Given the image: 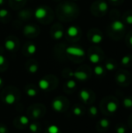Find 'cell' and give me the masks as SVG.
I'll list each match as a JSON object with an SVG mask.
<instances>
[{
  "label": "cell",
  "mask_w": 132,
  "mask_h": 133,
  "mask_svg": "<svg viewBox=\"0 0 132 133\" xmlns=\"http://www.w3.org/2000/svg\"><path fill=\"white\" fill-rule=\"evenodd\" d=\"M108 33L112 39L119 41L122 39L126 34V25L120 19L112 20L109 25Z\"/></svg>",
  "instance_id": "6da1fadb"
},
{
  "label": "cell",
  "mask_w": 132,
  "mask_h": 133,
  "mask_svg": "<svg viewBox=\"0 0 132 133\" xmlns=\"http://www.w3.org/2000/svg\"><path fill=\"white\" fill-rule=\"evenodd\" d=\"M93 8L94 9L93 13H96V15L99 16H102L107 12L109 6L106 1L99 0L93 5Z\"/></svg>",
  "instance_id": "7a4b0ae2"
},
{
  "label": "cell",
  "mask_w": 132,
  "mask_h": 133,
  "mask_svg": "<svg viewBox=\"0 0 132 133\" xmlns=\"http://www.w3.org/2000/svg\"><path fill=\"white\" fill-rule=\"evenodd\" d=\"M89 41L95 44H100L103 41V34L98 30H93L90 32V35L89 36Z\"/></svg>",
  "instance_id": "3957f363"
},
{
  "label": "cell",
  "mask_w": 132,
  "mask_h": 133,
  "mask_svg": "<svg viewBox=\"0 0 132 133\" xmlns=\"http://www.w3.org/2000/svg\"><path fill=\"white\" fill-rule=\"evenodd\" d=\"M65 51L68 55L77 56V57H84L85 55H86V52L83 50V48H79V47H75V46L68 47L65 49Z\"/></svg>",
  "instance_id": "277c9868"
},
{
  "label": "cell",
  "mask_w": 132,
  "mask_h": 133,
  "mask_svg": "<svg viewBox=\"0 0 132 133\" xmlns=\"http://www.w3.org/2000/svg\"><path fill=\"white\" fill-rule=\"evenodd\" d=\"M129 73H128L126 71L122 70L117 72V76H116V81L117 82V83L123 85L128 83V79H129Z\"/></svg>",
  "instance_id": "5b68a950"
},
{
  "label": "cell",
  "mask_w": 132,
  "mask_h": 133,
  "mask_svg": "<svg viewBox=\"0 0 132 133\" xmlns=\"http://www.w3.org/2000/svg\"><path fill=\"white\" fill-rule=\"evenodd\" d=\"M102 52L100 51H93L89 55V59L93 64H98L102 60Z\"/></svg>",
  "instance_id": "8992f818"
},
{
  "label": "cell",
  "mask_w": 132,
  "mask_h": 133,
  "mask_svg": "<svg viewBox=\"0 0 132 133\" xmlns=\"http://www.w3.org/2000/svg\"><path fill=\"white\" fill-rule=\"evenodd\" d=\"M122 22L125 25L132 26V10H128L123 14Z\"/></svg>",
  "instance_id": "52a82bcc"
},
{
  "label": "cell",
  "mask_w": 132,
  "mask_h": 133,
  "mask_svg": "<svg viewBox=\"0 0 132 133\" xmlns=\"http://www.w3.org/2000/svg\"><path fill=\"white\" fill-rule=\"evenodd\" d=\"M47 16V10L44 7H38L34 12V16L37 19H42Z\"/></svg>",
  "instance_id": "ba28073f"
},
{
  "label": "cell",
  "mask_w": 132,
  "mask_h": 133,
  "mask_svg": "<svg viewBox=\"0 0 132 133\" xmlns=\"http://www.w3.org/2000/svg\"><path fill=\"white\" fill-rule=\"evenodd\" d=\"M121 63L124 67H130L132 65V55H126L122 57Z\"/></svg>",
  "instance_id": "9c48e42d"
},
{
  "label": "cell",
  "mask_w": 132,
  "mask_h": 133,
  "mask_svg": "<svg viewBox=\"0 0 132 133\" xmlns=\"http://www.w3.org/2000/svg\"><path fill=\"white\" fill-rule=\"evenodd\" d=\"M73 76H75L79 80H86L88 79V74L83 71H76L73 72Z\"/></svg>",
  "instance_id": "30bf717a"
},
{
  "label": "cell",
  "mask_w": 132,
  "mask_h": 133,
  "mask_svg": "<svg viewBox=\"0 0 132 133\" xmlns=\"http://www.w3.org/2000/svg\"><path fill=\"white\" fill-rule=\"evenodd\" d=\"M117 66V62L113 59H110L105 63V69L108 71H113L116 69Z\"/></svg>",
  "instance_id": "8fae6325"
},
{
  "label": "cell",
  "mask_w": 132,
  "mask_h": 133,
  "mask_svg": "<svg viewBox=\"0 0 132 133\" xmlns=\"http://www.w3.org/2000/svg\"><path fill=\"white\" fill-rule=\"evenodd\" d=\"M79 28L77 26H71L67 30L68 35L70 36V37H76L79 34Z\"/></svg>",
  "instance_id": "7c38bea8"
},
{
  "label": "cell",
  "mask_w": 132,
  "mask_h": 133,
  "mask_svg": "<svg viewBox=\"0 0 132 133\" xmlns=\"http://www.w3.org/2000/svg\"><path fill=\"white\" fill-rule=\"evenodd\" d=\"M52 107L54 111H61L63 108V103L59 99H55L52 103Z\"/></svg>",
  "instance_id": "4fadbf2b"
},
{
  "label": "cell",
  "mask_w": 132,
  "mask_h": 133,
  "mask_svg": "<svg viewBox=\"0 0 132 133\" xmlns=\"http://www.w3.org/2000/svg\"><path fill=\"white\" fill-rule=\"evenodd\" d=\"M15 47H16V44L14 42L13 40L12 39H7L5 41V48L6 50L11 51H13L15 49Z\"/></svg>",
  "instance_id": "5bb4252c"
},
{
  "label": "cell",
  "mask_w": 132,
  "mask_h": 133,
  "mask_svg": "<svg viewBox=\"0 0 132 133\" xmlns=\"http://www.w3.org/2000/svg\"><path fill=\"white\" fill-rule=\"evenodd\" d=\"M125 44L126 45L132 49V30L129 31L125 36Z\"/></svg>",
  "instance_id": "9a60e30c"
},
{
  "label": "cell",
  "mask_w": 132,
  "mask_h": 133,
  "mask_svg": "<svg viewBox=\"0 0 132 133\" xmlns=\"http://www.w3.org/2000/svg\"><path fill=\"white\" fill-rule=\"evenodd\" d=\"M39 87L41 89V90H47L49 88V86H50V83L47 80L44 79H42L39 81Z\"/></svg>",
  "instance_id": "2e32d148"
},
{
  "label": "cell",
  "mask_w": 132,
  "mask_h": 133,
  "mask_svg": "<svg viewBox=\"0 0 132 133\" xmlns=\"http://www.w3.org/2000/svg\"><path fill=\"white\" fill-rule=\"evenodd\" d=\"M23 31H24V34H25L28 35V34H31L35 33L36 28H35L33 25L29 24V25H27V26H26L24 27Z\"/></svg>",
  "instance_id": "e0dca14e"
},
{
  "label": "cell",
  "mask_w": 132,
  "mask_h": 133,
  "mask_svg": "<svg viewBox=\"0 0 132 133\" xmlns=\"http://www.w3.org/2000/svg\"><path fill=\"white\" fill-rule=\"evenodd\" d=\"M117 104L114 102H109L107 104V110L110 113H114L117 110Z\"/></svg>",
  "instance_id": "ac0fdd59"
},
{
  "label": "cell",
  "mask_w": 132,
  "mask_h": 133,
  "mask_svg": "<svg viewBox=\"0 0 132 133\" xmlns=\"http://www.w3.org/2000/svg\"><path fill=\"white\" fill-rule=\"evenodd\" d=\"M63 11L65 14H72L75 11V7L72 5H65L63 7Z\"/></svg>",
  "instance_id": "d6986e66"
},
{
  "label": "cell",
  "mask_w": 132,
  "mask_h": 133,
  "mask_svg": "<svg viewBox=\"0 0 132 133\" xmlns=\"http://www.w3.org/2000/svg\"><path fill=\"white\" fill-rule=\"evenodd\" d=\"M79 95H80L81 99H82L84 102H87L88 100L89 99V93L87 90H82L80 92Z\"/></svg>",
  "instance_id": "ffe728a7"
},
{
  "label": "cell",
  "mask_w": 132,
  "mask_h": 133,
  "mask_svg": "<svg viewBox=\"0 0 132 133\" xmlns=\"http://www.w3.org/2000/svg\"><path fill=\"white\" fill-rule=\"evenodd\" d=\"M104 68L101 65H96L95 68H94V72L96 76H102L104 74Z\"/></svg>",
  "instance_id": "44dd1931"
},
{
  "label": "cell",
  "mask_w": 132,
  "mask_h": 133,
  "mask_svg": "<svg viewBox=\"0 0 132 133\" xmlns=\"http://www.w3.org/2000/svg\"><path fill=\"white\" fill-rule=\"evenodd\" d=\"M15 101H16L15 96L13 94H8L5 97V102L8 104H14Z\"/></svg>",
  "instance_id": "7402d4cb"
},
{
  "label": "cell",
  "mask_w": 132,
  "mask_h": 133,
  "mask_svg": "<svg viewBox=\"0 0 132 133\" xmlns=\"http://www.w3.org/2000/svg\"><path fill=\"white\" fill-rule=\"evenodd\" d=\"M27 52L30 55H33L37 52V46L34 44H30L27 47Z\"/></svg>",
  "instance_id": "603a6c76"
},
{
  "label": "cell",
  "mask_w": 132,
  "mask_h": 133,
  "mask_svg": "<svg viewBox=\"0 0 132 133\" xmlns=\"http://www.w3.org/2000/svg\"><path fill=\"white\" fill-rule=\"evenodd\" d=\"M123 104L126 108H132V99L129 97H125L123 101Z\"/></svg>",
  "instance_id": "cb8c5ba5"
},
{
  "label": "cell",
  "mask_w": 132,
  "mask_h": 133,
  "mask_svg": "<svg viewBox=\"0 0 132 133\" xmlns=\"http://www.w3.org/2000/svg\"><path fill=\"white\" fill-rule=\"evenodd\" d=\"M63 35H64L63 31L61 30H57V31L54 32V38L55 40H60V39L62 38Z\"/></svg>",
  "instance_id": "d4e9b609"
},
{
  "label": "cell",
  "mask_w": 132,
  "mask_h": 133,
  "mask_svg": "<svg viewBox=\"0 0 132 133\" xmlns=\"http://www.w3.org/2000/svg\"><path fill=\"white\" fill-rule=\"evenodd\" d=\"M58 132H59L58 127L54 125H52L48 127V132L49 133H58Z\"/></svg>",
  "instance_id": "484cf974"
},
{
  "label": "cell",
  "mask_w": 132,
  "mask_h": 133,
  "mask_svg": "<svg viewBox=\"0 0 132 133\" xmlns=\"http://www.w3.org/2000/svg\"><path fill=\"white\" fill-rule=\"evenodd\" d=\"M100 125H101L103 128H107V127L110 125V122H109V120H107V119H106V118L101 119V120H100Z\"/></svg>",
  "instance_id": "4316f807"
},
{
  "label": "cell",
  "mask_w": 132,
  "mask_h": 133,
  "mask_svg": "<svg viewBox=\"0 0 132 133\" xmlns=\"http://www.w3.org/2000/svg\"><path fill=\"white\" fill-rule=\"evenodd\" d=\"M37 70H38V66L36 64H33L29 67V72L31 73H35L37 72Z\"/></svg>",
  "instance_id": "83f0119b"
},
{
  "label": "cell",
  "mask_w": 132,
  "mask_h": 133,
  "mask_svg": "<svg viewBox=\"0 0 132 133\" xmlns=\"http://www.w3.org/2000/svg\"><path fill=\"white\" fill-rule=\"evenodd\" d=\"M124 2V0H109V2L113 5H120Z\"/></svg>",
  "instance_id": "f1b7e54d"
},
{
  "label": "cell",
  "mask_w": 132,
  "mask_h": 133,
  "mask_svg": "<svg viewBox=\"0 0 132 133\" xmlns=\"http://www.w3.org/2000/svg\"><path fill=\"white\" fill-rule=\"evenodd\" d=\"M26 93H27V95L28 96L32 97H35L37 95V91L34 89H29V90H27Z\"/></svg>",
  "instance_id": "f546056e"
},
{
  "label": "cell",
  "mask_w": 132,
  "mask_h": 133,
  "mask_svg": "<svg viewBox=\"0 0 132 133\" xmlns=\"http://www.w3.org/2000/svg\"><path fill=\"white\" fill-rule=\"evenodd\" d=\"M9 12L5 9H0V18H4L8 15Z\"/></svg>",
  "instance_id": "4dcf8cb0"
},
{
  "label": "cell",
  "mask_w": 132,
  "mask_h": 133,
  "mask_svg": "<svg viewBox=\"0 0 132 133\" xmlns=\"http://www.w3.org/2000/svg\"><path fill=\"white\" fill-rule=\"evenodd\" d=\"M75 86H76V83L74 80H69L67 83V87L70 89H73L74 87H75Z\"/></svg>",
  "instance_id": "1f68e13d"
},
{
  "label": "cell",
  "mask_w": 132,
  "mask_h": 133,
  "mask_svg": "<svg viewBox=\"0 0 132 133\" xmlns=\"http://www.w3.org/2000/svg\"><path fill=\"white\" fill-rule=\"evenodd\" d=\"M89 112H90V114H91L92 115L96 116V115H97V113H98V111H97V108H96V107L93 106V107H91V108H89Z\"/></svg>",
  "instance_id": "d6a6232c"
},
{
  "label": "cell",
  "mask_w": 132,
  "mask_h": 133,
  "mask_svg": "<svg viewBox=\"0 0 132 133\" xmlns=\"http://www.w3.org/2000/svg\"><path fill=\"white\" fill-rule=\"evenodd\" d=\"M19 121L23 125H26V124L29 123V119L26 116H21L20 118H19Z\"/></svg>",
  "instance_id": "836d02e7"
},
{
  "label": "cell",
  "mask_w": 132,
  "mask_h": 133,
  "mask_svg": "<svg viewBox=\"0 0 132 133\" xmlns=\"http://www.w3.org/2000/svg\"><path fill=\"white\" fill-rule=\"evenodd\" d=\"M73 113H74L75 115L79 116V115H82V111H81V109H80L79 108H75L74 110H73Z\"/></svg>",
  "instance_id": "e575fe53"
},
{
  "label": "cell",
  "mask_w": 132,
  "mask_h": 133,
  "mask_svg": "<svg viewBox=\"0 0 132 133\" xmlns=\"http://www.w3.org/2000/svg\"><path fill=\"white\" fill-rule=\"evenodd\" d=\"M30 130L32 132H36L37 131V125H35V124H31V125H30Z\"/></svg>",
  "instance_id": "d590c367"
},
{
  "label": "cell",
  "mask_w": 132,
  "mask_h": 133,
  "mask_svg": "<svg viewBox=\"0 0 132 133\" xmlns=\"http://www.w3.org/2000/svg\"><path fill=\"white\" fill-rule=\"evenodd\" d=\"M117 133H125L126 132V129L124 127H119L117 129Z\"/></svg>",
  "instance_id": "8d00e7d4"
},
{
  "label": "cell",
  "mask_w": 132,
  "mask_h": 133,
  "mask_svg": "<svg viewBox=\"0 0 132 133\" xmlns=\"http://www.w3.org/2000/svg\"><path fill=\"white\" fill-rule=\"evenodd\" d=\"M5 57H4L3 55H0V65H3V64L5 63Z\"/></svg>",
  "instance_id": "74e56055"
},
{
  "label": "cell",
  "mask_w": 132,
  "mask_h": 133,
  "mask_svg": "<svg viewBox=\"0 0 132 133\" xmlns=\"http://www.w3.org/2000/svg\"><path fill=\"white\" fill-rule=\"evenodd\" d=\"M6 132V129L5 127H0V133Z\"/></svg>",
  "instance_id": "f35d334b"
},
{
  "label": "cell",
  "mask_w": 132,
  "mask_h": 133,
  "mask_svg": "<svg viewBox=\"0 0 132 133\" xmlns=\"http://www.w3.org/2000/svg\"><path fill=\"white\" fill-rule=\"evenodd\" d=\"M3 2H4V0H0V5L3 4Z\"/></svg>",
  "instance_id": "ab89813d"
},
{
  "label": "cell",
  "mask_w": 132,
  "mask_h": 133,
  "mask_svg": "<svg viewBox=\"0 0 132 133\" xmlns=\"http://www.w3.org/2000/svg\"><path fill=\"white\" fill-rule=\"evenodd\" d=\"M2 78H0V85H2Z\"/></svg>",
  "instance_id": "60d3db41"
},
{
  "label": "cell",
  "mask_w": 132,
  "mask_h": 133,
  "mask_svg": "<svg viewBox=\"0 0 132 133\" xmlns=\"http://www.w3.org/2000/svg\"><path fill=\"white\" fill-rule=\"evenodd\" d=\"M15 1H16V2H20V1H23V0H15Z\"/></svg>",
  "instance_id": "b9f144b4"
},
{
  "label": "cell",
  "mask_w": 132,
  "mask_h": 133,
  "mask_svg": "<svg viewBox=\"0 0 132 133\" xmlns=\"http://www.w3.org/2000/svg\"><path fill=\"white\" fill-rule=\"evenodd\" d=\"M75 1H78V0H75Z\"/></svg>",
  "instance_id": "7bdbcfd3"
}]
</instances>
